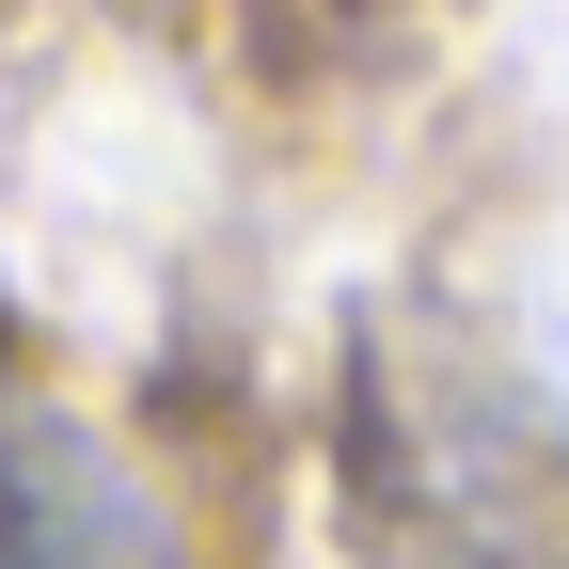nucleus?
Masks as SVG:
<instances>
[{
	"label": "nucleus",
	"instance_id": "f257e3e1",
	"mask_svg": "<svg viewBox=\"0 0 569 569\" xmlns=\"http://www.w3.org/2000/svg\"><path fill=\"white\" fill-rule=\"evenodd\" d=\"M348 459L411 569H569V411H538L475 348H365Z\"/></svg>",
	"mask_w": 569,
	"mask_h": 569
}]
</instances>
